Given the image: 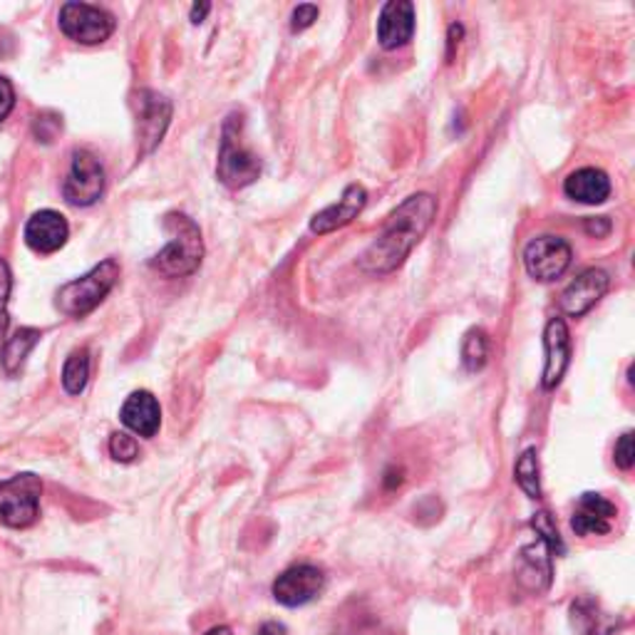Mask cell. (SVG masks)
<instances>
[{
  "instance_id": "1",
  "label": "cell",
  "mask_w": 635,
  "mask_h": 635,
  "mask_svg": "<svg viewBox=\"0 0 635 635\" xmlns=\"http://www.w3.org/2000/svg\"><path fill=\"white\" fill-rule=\"evenodd\" d=\"M434 214H437V199L432 194L422 191L407 196L390 216L380 237L363 251L358 266L368 274H393L430 231Z\"/></svg>"
},
{
  "instance_id": "29",
  "label": "cell",
  "mask_w": 635,
  "mask_h": 635,
  "mask_svg": "<svg viewBox=\"0 0 635 635\" xmlns=\"http://www.w3.org/2000/svg\"><path fill=\"white\" fill-rule=\"evenodd\" d=\"M586 231L590 233V237L596 239H604L611 233V219L608 216H596V219H586Z\"/></svg>"
},
{
  "instance_id": "30",
  "label": "cell",
  "mask_w": 635,
  "mask_h": 635,
  "mask_svg": "<svg viewBox=\"0 0 635 635\" xmlns=\"http://www.w3.org/2000/svg\"><path fill=\"white\" fill-rule=\"evenodd\" d=\"M258 635H289V631H285V625H283V623L268 621V623L261 625V628H258Z\"/></svg>"
},
{
  "instance_id": "13",
  "label": "cell",
  "mask_w": 635,
  "mask_h": 635,
  "mask_svg": "<svg viewBox=\"0 0 635 635\" xmlns=\"http://www.w3.org/2000/svg\"><path fill=\"white\" fill-rule=\"evenodd\" d=\"M69 226L63 214L46 208V212L33 214V219L25 224V241L35 254H55L67 243Z\"/></svg>"
},
{
  "instance_id": "23",
  "label": "cell",
  "mask_w": 635,
  "mask_h": 635,
  "mask_svg": "<svg viewBox=\"0 0 635 635\" xmlns=\"http://www.w3.org/2000/svg\"><path fill=\"white\" fill-rule=\"evenodd\" d=\"M534 532L538 534V542H544L546 546H549L551 554H563L567 549H563V542L559 536V529H556V524L549 517V511H538L536 519L532 521Z\"/></svg>"
},
{
  "instance_id": "32",
  "label": "cell",
  "mask_w": 635,
  "mask_h": 635,
  "mask_svg": "<svg viewBox=\"0 0 635 635\" xmlns=\"http://www.w3.org/2000/svg\"><path fill=\"white\" fill-rule=\"evenodd\" d=\"M385 484L390 486V490H393V486L397 484H403V469H390L388 472V480H385Z\"/></svg>"
},
{
  "instance_id": "4",
  "label": "cell",
  "mask_w": 635,
  "mask_h": 635,
  "mask_svg": "<svg viewBox=\"0 0 635 635\" xmlns=\"http://www.w3.org/2000/svg\"><path fill=\"white\" fill-rule=\"evenodd\" d=\"M241 117L231 115L224 125L221 152L216 174L229 189H243L261 177V160L241 142Z\"/></svg>"
},
{
  "instance_id": "15",
  "label": "cell",
  "mask_w": 635,
  "mask_h": 635,
  "mask_svg": "<svg viewBox=\"0 0 635 635\" xmlns=\"http://www.w3.org/2000/svg\"><path fill=\"white\" fill-rule=\"evenodd\" d=\"M368 204V191L360 185H351L343 196L338 199V204H330L323 212H318L313 216L310 221V231L313 233H330L343 229V226L351 224L353 219H358V214Z\"/></svg>"
},
{
  "instance_id": "9",
  "label": "cell",
  "mask_w": 635,
  "mask_h": 635,
  "mask_svg": "<svg viewBox=\"0 0 635 635\" xmlns=\"http://www.w3.org/2000/svg\"><path fill=\"white\" fill-rule=\"evenodd\" d=\"M135 110L139 154H150L167 132L172 122V102L152 90H142L135 94Z\"/></svg>"
},
{
  "instance_id": "24",
  "label": "cell",
  "mask_w": 635,
  "mask_h": 635,
  "mask_svg": "<svg viewBox=\"0 0 635 635\" xmlns=\"http://www.w3.org/2000/svg\"><path fill=\"white\" fill-rule=\"evenodd\" d=\"M110 455L115 462H135V457L139 455V447H137V440L129 437L127 432H115L110 437Z\"/></svg>"
},
{
  "instance_id": "14",
  "label": "cell",
  "mask_w": 635,
  "mask_h": 635,
  "mask_svg": "<svg viewBox=\"0 0 635 635\" xmlns=\"http://www.w3.org/2000/svg\"><path fill=\"white\" fill-rule=\"evenodd\" d=\"M415 35V5L410 0H393L382 8L378 21V40L385 50L403 48Z\"/></svg>"
},
{
  "instance_id": "22",
  "label": "cell",
  "mask_w": 635,
  "mask_h": 635,
  "mask_svg": "<svg viewBox=\"0 0 635 635\" xmlns=\"http://www.w3.org/2000/svg\"><path fill=\"white\" fill-rule=\"evenodd\" d=\"M515 477H517V484L529 494V497H532V499L542 497V484H538V457H536V449H526L524 455L519 457L517 469H515Z\"/></svg>"
},
{
  "instance_id": "26",
  "label": "cell",
  "mask_w": 635,
  "mask_h": 635,
  "mask_svg": "<svg viewBox=\"0 0 635 635\" xmlns=\"http://www.w3.org/2000/svg\"><path fill=\"white\" fill-rule=\"evenodd\" d=\"M613 462L623 472H628L635 465V445H633V432H623L621 440L615 442V449H613Z\"/></svg>"
},
{
  "instance_id": "6",
  "label": "cell",
  "mask_w": 635,
  "mask_h": 635,
  "mask_svg": "<svg viewBox=\"0 0 635 635\" xmlns=\"http://www.w3.org/2000/svg\"><path fill=\"white\" fill-rule=\"evenodd\" d=\"M60 30L80 46H100L115 33V17L98 5L65 3L60 8Z\"/></svg>"
},
{
  "instance_id": "31",
  "label": "cell",
  "mask_w": 635,
  "mask_h": 635,
  "mask_svg": "<svg viewBox=\"0 0 635 635\" xmlns=\"http://www.w3.org/2000/svg\"><path fill=\"white\" fill-rule=\"evenodd\" d=\"M208 11H212V5H208V3H202V5H194V8H191V23H194V25L202 23Z\"/></svg>"
},
{
  "instance_id": "19",
  "label": "cell",
  "mask_w": 635,
  "mask_h": 635,
  "mask_svg": "<svg viewBox=\"0 0 635 635\" xmlns=\"http://www.w3.org/2000/svg\"><path fill=\"white\" fill-rule=\"evenodd\" d=\"M38 341H40V330H35V328H21L11 338V341H5L3 365H5V370L11 372V376H15V372L23 368L25 358H28V353L33 351Z\"/></svg>"
},
{
  "instance_id": "27",
  "label": "cell",
  "mask_w": 635,
  "mask_h": 635,
  "mask_svg": "<svg viewBox=\"0 0 635 635\" xmlns=\"http://www.w3.org/2000/svg\"><path fill=\"white\" fill-rule=\"evenodd\" d=\"M318 21V8L316 5H299L293 11V21H291V30L293 33H301L310 28L313 23Z\"/></svg>"
},
{
  "instance_id": "11",
  "label": "cell",
  "mask_w": 635,
  "mask_h": 635,
  "mask_svg": "<svg viewBox=\"0 0 635 635\" xmlns=\"http://www.w3.org/2000/svg\"><path fill=\"white\" fill-rule=\"evenodd\" d=\"M608 283H611V278H608L606 271H601V268H588V271L573 278L569 289L561 293V310L571 318H581L604 299Z\"/></svg>"
},
{
  "instance_id": "17",
  "label": "cell",
  "mask_w": 635,
  "mask_h": 635,
  "mask_svg": "<svg viewBox=\"0 0 635 635\" xmlns=\"http://www.w3.org/2000/svg\"><path fill=\"white\" fill-rule=\"evenodd\" d=\"M615 517V504L601 494L586 492L579 501V509L571 517V529L579 536H604L611 532V519Z\"/></svg>"
},
{
  "instance_id": "3",
  "label": "cell",
  "mask_w": 635,
  "mask_h": 635,
  "mask_svg": "<svg viewBox=\"0 0 635 635\" xmlns=\"http://www.w3.org/2000/svg\"><path fill=\"white\" fill-rule=\"evenodd\" d=\"M119 278V266L115 258L102 261L92 268L90 274H85L77 281L65 283L58 291V308L69 318H82L87 313H92L100 303L107 299V293L115 289Z\"/></svg>"
},
{
  "instance_id": "5",
  "label": "cell",
  "mask_w": 635,
  "mask_h": 635,
  "mask_svg": "<svg viewBox=\"0 0 635 635\" xmlns=\"http://www.w3.org/2000/svg\"><path fill=\"white\" fill-rule=\"evenodd\" d=\"M42 484L35 474H15L0 482V521L11 529H28L40 517Z\"/></svg>"
},
{
  "instance_id": "16",
  "label": "cell",
  "mask_w": 635,
  "mask_h": 635,
  "mask_svg": "<svg viewBox=\"0 0 635 635\" xmlns=\"http://www.w3.org/2000/svg\"><path fill=\"white\" fill-rule=\"evenodd\" d=\"M119 420L125 422L127 430H132L139 437L150 440L160 432L162 424L160 403H156V397L152 393H147V390H137V393L129 395L125 399V405H122Z\"/></svg>"
},
{
  "instance_id": "33",
  "label": "cell",
  "mask_w": 635,
  "mask_h": 635,
  "mask_svg": "<svg viewBox=\"0 0 635 635\" xmlns=\"http://www.w3.org/2000/svg\"><path fill=\"white\" fill-rule=\"evenodd\" d=\"M206 635H233L231 628H226V625H216V628L206 631Z\"/></svg>"
},
{
  "instance_id": "21",
  "label": "cell",
  "mask_w": 635,
  "mask_h": 635,
  "mask_svg": "<svg viewBox=\"0 0 635 635\" xmlns=\"http://www.w3.org/2000/svg\"><path fill=\"white\" fill-rule=\"evenodd\" d=\"M490 360V338L482 328H472L462 343V363L469 372H480Z\"/></svg>"
},
{
  "instance_id": "28",
  "label": "cell",
  "mask_w": 635,
  "mask_h": 635,
  "mask_svg": "<svg viewBox=\"0 0 635 635\" xmlns=\"http://www.w3.org/2000/svg\"><path fill=\"white\" fill-rule=\"evenodd\" d=\"M13 107H15V90H13L11 80L0 75V122L11 115Z\"/></svg>"
},
{
  "instance_id": "25",
  "label": "cell",
  "mask_w": 635,
  "mask_h": 635,
  "mask_svg": "<svg viewBox=\"0 0 635 635\" xmlns=\"http://www.w3.org/2000/svg\"><path fill=\"white\" fill-rule=\"evenodd\" d=\"M11 268L0 258V345H5L8 330V295H11Z\"/></svg>"
},
{
  "instance_id": "8",
  "label": "cell",
  "mask_w": 635,
  "mask_h": 635,
  "mask_svg": "<svg viewBox=\"0 0 635 635\" xmlns=\"http://www.w3.org/2000/svg\"><path fill=\"white\" fill-rule=\"evenodd\" d=\"M571 258V246L559 237H538L529 241L524 249L526 274L542 283L556 281V278L567 274Z\"/></svg>"
},
{
  "instance_id": "10",
  "label": "cell",
  "mask_w": 635,
  "mask_h": 635,
  "mask_svg": "<svg viewBox=\"0 0 635 635\" xmlns=\"http://www.w3.org/2000/svg\"><path fill=\"white\" fill-rule=\"evenodd\" d=\"M326 573L310 563H299L283 571L274 584V598L285 608H301L323 594Z\"/></svg>"
},
{
  "instance_id": "7",
  "label": "cell",
  "mask_w": 635,
  "mask_h": 635,
  "mask_svg": "<svg viewBox=\"0 0 635 635\" xmlns=\"http://www.w3.org/2000/svg\"><path fill=\"white\" fill-rule=\"evenodd\" d=\"M104 191V169L100 160L90 152L77 150L69 164L63 194L73 206H92Z\"/></svg>"
},
{
  "instance_id": "2",
  "label": "cell",
  "mask_w": 635,
  "mask_h": 635,
  "mask_svg": "<svg viewBox=\"0 0 635 635\" xmlns=\"http://www.w3.org/2000/svg\"><path fill=\"white\" fill-rule=\"evenodd\" d=\"M164 229L169 231V243L156 254L150 266L167 278L191 276L202 266L204 241L199 226L187 214H167L164 216Z\"/></svg>"
},
{
  "instance_id": "12",
  "label": "cell",
  "mask_w": 635,
  "mask_h": 635,
  "mask_svg": "<svg viewBox=\"0 0 635 635\" xmlns=\"http://www.w3.org/2000/svg\"><path fill=\"white\" fill-rule=\"evenodd\" d=\"M546 347V368H544V388L554 390L561 385L571 363V335L563 318H551L544 330Z\"/></svg>"
},
{
  "instance_id": "18",
  "label": "cell",
  "mask_w": 635,
  "mask_h": 635,
  "mask_svg": "<svg viewBox=\"0 0 635 635\" xmlns=\"http://www.w3.org/2000/svg\"><path fill=\"white\" fill-rule=\"evenodd\" d=\"M563 191H567V196L573 199V202L596 206L611 196V179L601 169L584 167L569 174L567 181H563Z\"/></svg>"
},
{
  "instance_id": "20",
  "label": "cell",
  "mask_w": 635,
  "mask_h": 635,
  "mask_svg": "<svg viewBox=\"0 0 635 635\" xmlns=\"http://www.w3.org/2000/svg\"><path fill=\"white\" fill-rule=\"evenodd\" d=\"M87 380H90V353L80 347V351L69 353L63 368V388L67 395L85 393Z\"/></svg>"
}]
</instances>
